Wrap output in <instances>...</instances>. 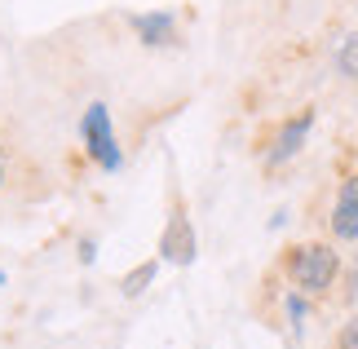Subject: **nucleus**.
<instances>
[{"instance_id": "nucleus-6", "label": "nucleus", "mask_w": 358, "mask_h": 349, "mask_svg": "<svg viewBox=\"0 0 358 349\" xmlns=\"http://www.w3.org/2000/svg\"><path fill=\"white\" fill-rule=\"evenodd\" d=\"M129 27L137 31V40H142V45H150V49L173 45V40H177V18H173L169 9H155V13H133Z\"/></svg>"}, {"instance_id": "nucleus-4", "label": "nucleus", "mask_w": 358, "mask_h": 349, "mask_svg": "<svg viewBox=\"0 0 358 349\" xmlns=\"http://www.w3.org/2000/svg\"><path fill=\"white\" fill-rule=\"evenodd\" d=\"M159 257L173 261V265H190V261H195V230H190L186 213L169 217V226H164V234H159Z\"/></svg>"}, {"instance_id": "nucleus-10", "label": "nucleus", "mask_w": 358, "mask_h": 349, "mask_svg": "<svg viewBox=\"0 0 358 349\" xmlns=\"http://www.w3.org/2000/svg\"><path fill=\"white\" fill-rule=\"evenodd\" d=\"M336 349H358V318H350V323L341 327V336H336Z\"/></svg>"}, {"instance_id": "nucleus-5", "label": "nucleus", "mask_w": 358, "mask_h": 349, "mask_svg": "<svg viewBox=\"0 0 358 349\" xmlns=\"http://www.w3.org/2000/svg\"><path fill=\"white\" fill-rule=\"evenodd\" d=\"M332 234L336 239H358V173L341 181L332 204Z\"/></svg>"}, {"instance_id": "nucleus-1", "label": "nucleus", "mask_w": 358, "mask_h": 349, "mask_svg": "<svg viewBox=\"0 0 358 349\" xmlns=\"http://www.w3.org/2000/svg\"><path fill=\"white\" fill-rule=\"evenodd\" d=\"M283 270L296 283V292L310 297V292H327V287H332V278L341 274V257L327 243H296V248H287Z\"/></svg>"}, {"instance_id": "nucleus-14", "label": "nucleus", "mask_w": 358, "mask_h": 349, "mask_svg": "<svg viewBox=\"0 0 358 349\" xmlns=\"http://www.w3.org/2000/svg\"><path fill=\"white\" fill-rule=\"evenodd\" d=\"M0 283H5V270H0Z\"/></svg>"}, {"instance_id": "nucleus-12", "label": "nucleus", "mask_w": 358, "mask_h": 349, "mask_svg": "<svg viewBox=\"0 0 358 349\" xmlns=\"http://www.w3.org/2000/svg\"><path fill=\"white\" fill-rule=\"evenodd\" d=\"M350 297H358V265H354V278H350Z\"/></svg>"}, {"instance_id": "nucleus-2", "label": "nucleus", "mask_w": 358, "mask_h": 349, "mask_svg": "<svg viewBox=\"0 0 358 349\" xmlns=\"http://www.w3.org/2000/svg\"><path fill=\"white\" fill-rule=\"evenodd\" d=\"M80 137H85V150H89V159L98 164V169L115 173L124 164V150H120L115 129H111V111H106L102 102H93L85 111V120H80Z\"/></svg>"}, {"instance_id": "nucleus-11", "label": "nucleus", "mask_w": 358, "mask_h": 349, "mask_svg": "<svg viewBox=\"0 0 358 349\" xmlns=\"http://www.w3.org/2000/svg\"><path fill=\"white\" fill-rule=\"evenodd\" d=\"M93 257H98V248H93V239H85V243H80V261H85V265H89Z\"/></svg>"}, {"instance_id": "nucleus-13", "label": "nucleus", "mask_w": 358, "mask_h": 349, "mask_svg": "<svg viewBox=\"0 0 358 349\" xmlns=\"http://www.w3.org/2000/svg\"><path fill=\"white\" fill-rule=\"evenodd\" d=\"M0 186H5V150H0Z\"/></svg>"}, {"instance_id": "nucleus-7", "label": "nucleus", "mask_w": 358, "mask_h": 349, "mask_svg": "<svg viewBox=\"0 0 358 349\" xmlns=\"http://www.w3.org/2000/svg\"><path fill=\"white\" fill-rule=\"evenodd\" d=\"M155 270H159V261H142L137 270H129L120 278V292L124 297H142V292L150 287V278H155Z\"/></svg>"}, {"instance_id": "nucleus-8", "label": "nucleus", "mask_w": 358, "mask_h": 349, "mask_svg": "<svg viewBox=\"0 0 358 349\" xmlns=\"http://www.w3.org/2000/svg\"><path fill=\"white\" fill-rule=\"evenodd\" d=\"M336 62H341V71H345L350 80H358V36H345V40H341Z\"/></svg>"}, {"instance_id": "nucleus-3", "label": "nucleus", "mask_w": 358, "mask_h": 349, "mask_svg": "<svg viewBox=\"0 0 358 349\" xmlns=\"http://www.w3.org/2000/svg\"><path fill=\"white\" fill-rule=\"evenodd\" d=\"M310 129H314V111H310V106H306V111H296L292 120H283V124H279V133H274V142H270V155H266L270 169H279V164L292 159L296 150L306 146Z\"/></svg>"}, {"instance_id": "nucleus-9", "label": "nucleus", "mask_w": 358, "mask_h": 349, "mask_svg": "<svg viewBox=\"0 0 358 349\" xmlns=\"http://www.w3.org/2000/svg\"><path fill=\"white\" fill-rule=\"evenodd\" d=\"M287 318H292V327H296V332L306 327V318H310V301H306V292H292V297H287Z\"/></svg>"}]
</instances>
